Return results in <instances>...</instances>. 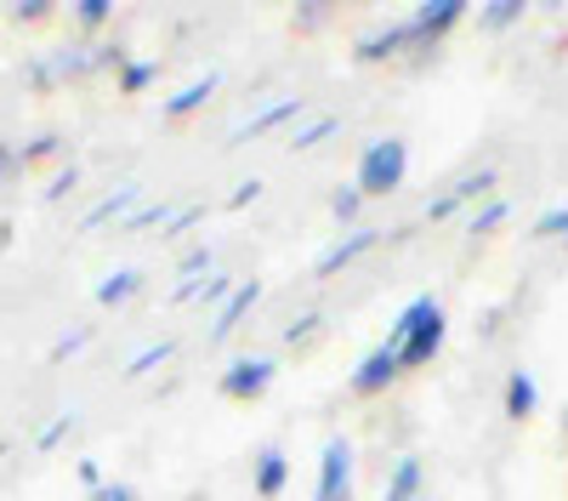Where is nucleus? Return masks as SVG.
Here are the masks:
<instances>
[{
  "mask_svg": "<svg viewBox=\"0 0 568 501\" xmlns=\"http://www.w3.org/2000/svg\"><path fill=\"white\" fill-rule=\"evenodd\" d=\"M409 171V149L404 137H382V143H369L364 160H358V194H393Z\"/></svg>",
  "mask_w": 568,
  "mask_h": 501,
  "instance_id": "nucleus-1",
  "label": "nucleus"
},
{
  "mask_svg": "<svg viewBox=\"0 0 568 501\" xmlns=\"http://www.w3.org/2000/svg\"><path fill=\"white\" fill-rule=\"evenodd\" d=\"M313 501H353V444H347V439H329V444H324Z\"/></svg>",
  "mask_w": 568,
  "mask_h": 501,
  "instance_id": "nucleus-2",
  "label": "nucleus"
},
{
  "mask_svg": "<svg viewBox=\"0 0 568 501\" xmlns=\"http://www.w3.org/2000/svg\"><path fill=\"white\" fill-rule=\"evenodd\" d=\"M273 371H278L273 359H233L227 371H222V393L227 399H256V393H267Z\"/></svg>",
  "mask_w": 568,
  "mask_h": 501,
  "instance_id": "nucleus-3",
  "label": "nucleus"
},
{
  "mask_svg": "<svg viewBox=\"0 0 568 501\" xmlns=\"http://www.w3.org/2000/svg\"><path fill=\"white\" fill-rule=\"evenodd\" d=\"M398 371H404V364H398V353L382 342V348H375V353L358 364V371H353V393H358V399L382 393V388H393V382H398Z\"/></svg>",
  "mask_w": 568,
  "mask_h": 501,
  "instance_id": "nucleus-4",
  "label": "nucleus"
},
{
  "mask_svg": "<svg viewBox=\"0 0 568 501\" xmlns=\"http://www.w3.org/2000/svg\"><path fill=\"white\" fill-rule=\"evenodd\" d=\"M438 348H444V308H433V313H426L420 325L409 331V342L398 348V364H404V371H415V364H426Z\"/></svg>",
  "mask_w": 568,
  "mask_h": 501,
  "instance_id": "nucleus-5",
  "label": "nucleus"
},
{
  "mask_svg": "<svg viewBox=\"0 0 568 501\" xmlns=\"http://www.w3.org/2000/svg\"><path fill=\"white\" fill-rule=\"evenodd\" d=\"M460 18H466L460 0H426V7L409 18V29H415V40H438V34H449Z\"/></svg>",
  "mask_w": 568,
  "mask_h": 501,
  "instance_id": "nucleus-6",
  "label": "nucleus"
},
{
  "mask_svg": "<svg viewBox=\"0 0 568 501\" xmlns=\"http://www.w3.org/2000/svg\"><path fill=\"white\" fill-rule=\"evenodd\" d=\"M296 114H302V103H296V98H284V103L262 109L256 120H245V126H233V137H227V143H251V137H267V131H278V126H291Z\"/></svg>",
  "mask_w": 568,
  "mask_h": 501,
  "instance_id": "nucleus-7",
  "label": "nucleus"
},
{
  "mask_svg": "<svg viewBox=\"0 0 568 501\" xmlns=\"http://www.w3.org/2000/svg\"><path fill=\"white\" fill-rule=\"evenodd\" d=\"M409 46H420V40H415L409 23H398V29H387V34L358 40V63H382V58H393V52H409Z\"/></svg>",
  "mask_w": 568,
  "mask_h": 501,
  "instance_id": "nucleus-8",
  "label": "nucleus"
},
{
  "mask_svg": "<svg viewBox=\"0 0 568 501\" xmlns=\"http://www.w3.org/2000/svg\"><path fill=\"white\" fill-rule=\"evenodd\" d=\"M369 246H375V228H358L353 240H342V246L329 251V257H318V268H313V273H318V280H329V273H342L347 262H358V257H364Z\"/></svg>",
  "mask_w": 568,
  "mask_h": 501,
  "instance_id": "nucleus-9",
  "label": "nucleus"
},
{
  "mask_svg": "<svg viewBox=\"0 0 568 501\" xmlns=\"http://www.w3.org/2000/svg\"><path fill=\"white\" fill-rule=\"evenodd\" d=\"M284 479H291V462H284V450L278 444H267L262 455H256V495H278L284 490Z\"/></svg>",
  "mask_w": 568,
  "mask_h": 501,
  "instance_id": "nucleus-10",
  "label": "nucleus"
},
{
  "mask_svg": "<svg viewBox=\"0 0 568 501\" xmlns=\"http://www.w3.org/2000/svg\"><path fill=\"white\" fill-rule=\"evenodd\" d=\"M256 297H262V285H256V280H251V285H233V297H227V308L216 313V325H211V337L222 342V337H227V331H233V325H240V319H245V313L256 308Z\"/></svg>",
  "mask_w": 568,
  "mask_h": 501,
  "instance_id": "nucleus-11",
  "label": "nucleus"
},
{
  "mask_svg": "<svg viewBox=\"0 0 568 501\" xmlns=\"http://www.w3.org/2000/svg\"><path fill=\"white\" fill-rule=\"evenodd\" d=\"M535 404H540L535 377H529V371H511V382H506V417L524 422V417H535Z\"/></svg>",
  "mask_w": 568,
  "mask_h": 501,
  "instance_id": "nucleus-12",
  "label": "nucleus"
},
{
  "mask_svg": "<svg viewBox=\"0 0 568 501\" xmlns=\"http://www.w3.org/2000/svg\"><path fill=\"white\" fill-rule=\"evenodd\" d=\"M382 501H420V455H404V462L393 468Z\"/></svg>",
  "mask_w": 568,
  "mask_h": 501,
  "instance_id": "nucleus-13",
  "label": "nucleus"
},
{
  "mask_svg": "<svg viewBox=\"0 0 568 501\" xmlns=\"http://www.w3.org/2000/svg\"><path fill=\"white\" fill-rule=\"evenodd\" d=\"M433 308H438L433 297H415V302H409V308H404V313L393 319V331H387V348L398 353V348L409 342V331H415V325H420V319H426V313H433Z\"/></svg>",
  "mask_w": 568,
  "mask_h": 501,
  "instance_id": "nucleus-14",
  "label": "nucleus"
},
{
  "mask_svg": "<svg viewBox=\"0 0 568 501\" xmlns=\"http://www.w3.org/2000/svg\"><path fill=\"white\" fill-rule=\"evenodd\" d=\"M131 291H142V273H136V268H114V273H109V280H103L98 291H91V297H98L103 308H114V302H125Z\"/></svg>",
  "mask_w": 568,
  "mask_h": 501,
  "instance_id": "nucleus-15",
  "label": "nucleus"
},
{
  "mask_svg": "<svg viewBox=\"0 0 568 501\" xmlns=\"http://www.w3.org/2000/svg\"><path fill=\"white\" fill-rule=\"evenodd\" d=\"M216 86H222V74H205V80H194V86H182V91H176V98L165 103V114H171V120H182L187 109H200V103L211 98V91H216Z\"/></svg>",
  "mask_w": 568,
  "mask_h": 501,
  "instance_id": "nucleus-16",
  "label": "nucleus"
},
{
  "mask_svg": "<svg viewBox=\"0 0 568 501\" xmlns=\"http://www.w3.org/2000/svg\"><path fill=\"white\" fill-rule=\"evenodd\" d=\"M131 200H136V189H120V194H109L103 206H91V211H85V222H80V228H98V222H109V217H125V206H131Z\"/></svg>",
  "mask_w": 568,
  "mask_h": 501,
  "instance_id": "nucleus-17",
  "label": "nucleus"
},
{
  "mask_svg": "<svg viewBox=\"0 0 568 501\" xmlns=\"http://www.w3.org/2000/svg\"><path fill=\"white\" fill-rule=\"evenodd\" d=\"M171 353H176V342H154V348H142V353H136V359L125 364V377H149L154 364H165Z\"/></svg>",
  "mask_w": 568,
  "mask_h": 501,
  "instance_id": "nucleus-18",
  "label": "nucleus"
},
{
  "mask_svg": "<svg viewBox=\"0 0 568 501\" xmlns=\"http://www.w3.org/2000/svg\"><path fill=\"white\" fill-rule=\"evenodd\" d=\"M506 217H511V206H506V200H489L478 217H471V240H478V234H495V228H500Z\"/></svg>",
  "mask_w": 568,
  "mask_h": 501,
  "instance_id": "nucleus-19",
  "label": "nucleus"
},
{
  "mask_svg": "<svg viewBox=\"0 0 568 501\" xmlns=\"http://www.w3.org/2000/svg\"><path fill=\"white\" fill-rule=\"evenodd\" d=\"M524 18V0H495V7H484V23L489 29H506V23H517Z\"/></svg>",
  "mask_w": 568,
  "mask_h": 501,
  "instance_id": "nucleus-20",
  "label": "nucleus"
},
{
  "mask_svg": "<svg viewBox=\"0 0 568 501\" xmlns=\"http://www.w3.org/2000/svg\"><path fill=\"white\" fill-rule=\"evenodd\" d=\"M336 126H342L336 114H324V120H313V126H302V131H296V149H318V143H324V137H329V131H336Z\"/></svg>",
  "mask_w": 568,
  "mask_h": 501,
  "instance_id": "nucleus-21",
  "label": "nucleus"
},
{
  "mask_svg": "<svg viewBox=\"0 0 568 501\" xmlns=\"http://www.w3.org/2000/svg\"><path fill=\"white\" fill-rule=\"evenodd\" d=\"M74 18H80L85 29H103V23L114 18V7H109V0H80V7H74Z\"/></svg>",
  "mask_w": 568,
  "mask_h": 501,
  "instance_id": "nucleus-22",
  "label": "nucleus"
},
{
  "mask_svg": "<svg viewBox=\"0 0 568 501\" xmlns=\"http://www.w3.org/2000/svg\"><path fill=\"white\" fill-rule=\"evenodd\" d=\"M154 74H160V63H125L120 86H125V91H149V86H154Z\"/></svg>",
  "mask_w": 568,
  "mask_h": 501,
  "instance_id": "nucleus-23",
  "label": "nucleus"
},
{
  "mask_svg": "<svg viewBox=\"0 0 568 501\" xmlns=\"http://www.w3.org/2000/svg\"><path fill=\"white\" fill-rule=\"evenodd\" d=\"M171 222V211L165 206H142V211H131L125 217V228H165Z\"/></svg>",
  "mask_w": 568,
  "mask_h": 501,
  "instance_id": "nucleus-24",
  "label": "nucleus"
},
{
  "mask_svg": "<svg viewBox=\"0 0 568 501\" xmlns=\"http://www.w3.org/2000/svg\"><path fill=\"white\" fill-rule=\"evenodd\" d=\"M535 234H540V240H551V234H568V206H557V211H546V217L535 222Z\"/></svg>",
  "mask_w": 568,
  "mask_h": 501,
  "instance_id": "nucleus-25",
  "label": "nucleus"
},
{
  "mask_svg": "<svg viewBox=\"0 0 568 501\" xmlns=\"http://www.w3.org/2000/svg\"><path fill=\"white\" fill-rule=\"evenodd\" d=\"M358 211H364V194H358V182H353V189H342V194H336V217H342V222H353Z\"/></svg>",
  "mask_w": 568,
  "mask_h": 501,
  "instance_id": "nucleus-26",
  "label": "nucleus"
},
{
  "mask_svg": "<svg viewBox=\"0 0 568 501\" xmlns=\"http://www.w3.org/2000/svg\"><path fill=\"white\" fill-rule=\"evenodd\" d=\"M85 342H91V331H85V325H80V331H69V337H63V342H58V348H52V359H58V364H63V359H74V353H80V348H85Z\"/></svg>",
  "mask_w": 568,
  "mask_h": 501,
  "instance_id": "nucleus-27",
  "label": "nucleus"
},
{
  "mask_svg": "<svg viewBox=\"0 0 568 501\" xmlns=\"http://www.w3.org/2000/svg\"><path fill=\"white\" fill-rule=\"evenodd\" d=\"M52 149H58V137H52V131H40V137H29V143H23V154H18V160L29 166V160H40V154H52Z\"/></svg>",
  "mask_w": 568,
  "mask_h": 501,
  "instance_id": "nucleus-28",
  "label": "nucleus"
},
{
  "mask_svg": "<svg viewBox=\"0 0 568 501\" xmlns=\"http://www.w3.org/2000/svg\"><path fill=\"white\" fill-rule=\"evenodd\" d=\"M495 182V171H471V177H460V189H455V200H471V194H484Z\"/></svg>",
  "mask_w": 568,
  "mask_h": 501,
  "instance_id": "nucleus-29",
  "label": "nucleus"
},
{
  "mask_svg": "<svg viewBox=\"0 0 568 501\" xmlns=\"http://www.w3.org/2000/svg\"><path fill=\"white\" fill-rule=\"evenodd\" d=\"M74 182H80V171H74V166H69V171H58L52 182H45V200H63V194L74 189Z\"/></svg>",
  "mask_w": 568,
  "mask_h": 501,
  "instance_id": "nucleus-30",
  "label": "nucleus"
},
{
  "mask_svg": "<svg viewBox=\"0 0 568 501\" xmlns=\"http://www.w3.org/2000/svg\"><path fill=\"white\" fill-rule=\"evenodd\" d=\"M466 200H455V194H444V200H433V206H426V222H449L455 211H460Z\"/></svg>",
  "mask_w": 568,
  "mask_h": 501,
  "instance_id": "nucleus-31",
  "label": "nucleus"
},
{
  "mask_svg": "<svg viewBox=\"0 0 568 501\" xmlns=\"http://www.w3.org/2000/svg\"><path fill=\"white\" fill-rule=\"evenodd\" d=\"M69 428H74V422H69V417H58V422H52V428H45V433H40V439H34V444H40V450H58V444H63V433H69Z\"/></svg>",
  "mask_w": 568,
  "mask_h": 501,
  "instance_id": "nucleus-32",
  "label": "nucleus"
},
{
  "mask_svg": "<svg viewBox=\"0 0 568 501\" xmlns=\"http://www.w3.org/2000/svg\"><path fill=\"white\" fill-rule=\"evenodd\" d=\"M91 501H136L131 484H103V490H91Z\"/></svg>",
  "mask_w": 568,
  "mask_h": 501,
  "instance_id": "nucleus-33",
  "label": "nucleus"
},
{
  "mask_svg": "<svg viewBox=\"0 0 568 501\" xmlns=\"http://www.w3.org/2000/svg\"><path fill=\"white\" fill-rule=\"evenodd\" d=\"M45 12H52L45 0H18V7H12V18H18V23H23V18L34 23V18H45Z\"/></svg>",
  "mask_w": 568,
  "mask_h": 501,
  "instance_id": "nucleus-34",
  "label": "nucleus"
},
{
  "mask_svg": "<svg viewBox=\"0 0 568 501\" xmlns=\"http://www.w3.org/2000/svg\"><path fill=\"white\" fill-rule=\"evenodd\" d=\"M74 479H80L85 490H103V473H98V462H91V455H85V462L74 468Z\"/></svg>",
  "mask_w": 568,
  "mask_h": 501,
  "instance_id": "nucleus-35",
  "label": "nucleus"
},
{
  "mask_svg": "<svg viewBox=\"0 0 568 501\" xmlns=\"http://www.w3.org/2000/svg\"><path fill=\"white\" fill-rule=\"evenodd\" d=\"M318 331V313H307V319H296V325H291V337H284V342H307Z\"/></svg>",
  "mask_w": 568,
  "mask_h": 501,
  "instance_id": "nucleus-36",
  "label": "nucleus"
},
{
  "mask_svg": "<svg viewBox=\"0 0 568 501\" xmlns=\"http://www.w3.org/2000/svg\"><path fill=\"white\" fill-rule=\"evenodd\" d=\"M256 194H262V182L251 177V182H240V189H233V200H227V206H251Z\"/></svg>",
  "mask_w": 568,
  "mask_h": 501,
  "instance_id": "nucleus-37",
  "label": "nucleus"
},
{
  "mask_svg": "<svg viewBox=\"0 0 568 501\" xmlns=\"http://www.w3.org/2000/svg\"><path fill=\"white\" fill-rule=\"evenodd\" d=\"M187 222H200V206H187V211H176V217L165 222V234H182V228H187Z\"/></svg>",
  "mask_w": 568,
  "mask_h": 501,
  "instance_id": "nucleus-38",
  "label": "nucleus"
},
{
  "mask_svg": "<svg viewBox=\"0 0 568 501\" xmlns=\"http://www.w3.org/2000/svg\"><path fill=\"white\" fill-rule=\"evenodd\" d=\"M12 166H18V154H12L7 143H0V182H7V177H12Z\"/></svg>",
  "mask_w": 568,
  "mask_h": 501,
  "instance_id": "nucleus-39",
  "label": "nucleus"
},
{
  "mask_svg": "<svg viewBox=\"0 0 568 501\" xmlns=\"http://www.w3.org/2000/svg\"><path fill=\"white\" fill-rule=\"evenodd\" d=\"M7 240H12V222H0V251H7Z\"/></svg>",
  "mask_w": 568,
  "mask_h": 501,
  "instance_id": "nucleus-40",
  "label": "nucleus"
},
{
  "mask_svg": "<svg viewBox=\"0 0 568 501\" xmlns=\"http://www.w3.org/2000/svg\"><path fill=\"white\" fill-rule=\"evenodd\" d=\"M0 455H7V444H0Z\"/></svg>",
  "mask_w": 568,
  "mask_h": 501,
  "instance_id": "nucleus-41",
  "label": "nucleus"
}]
</instances>
